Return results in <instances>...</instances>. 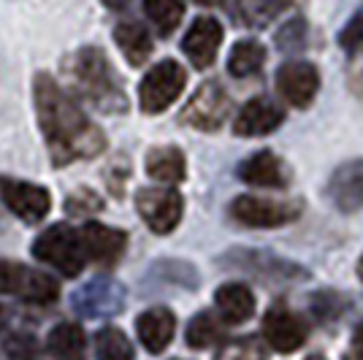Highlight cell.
Instances as JSON below:
<instances>
[{
  "label": "cell",
  "mask_w": 363,
  "mask_h": 360,
  "mask_svg": "<svg viewBox=\"0 0 363 360\" xmlns=\"http://www.w3.org/2000/svg\"><path fill=\"white\" fill-rule=\"evenodd\" d=\"M184 81H187V74H184V68H182L179 62H157L150 74L144 76V81H141V90H138L141 108L147 114H157V111L168 108L182 95Z\"/></svg>",
  "instance_id": "obj_4"
},
{
  "label": "cell",
  "mask_w": 363,
  "mask_h": 360,
  "mask_svg": "<svg viewBox=\"0 0 363 360\" xmlns=\"http://www.w3.org/2000/svg\"><path fill=\"white\" fill-rule=\"evenodd\" d=\"M228 263L239 266L244 271H255L263 279H296V276H306V271L290 260H282L269 252H257V249H233L228 252Z\"/></svg>",
  "instance_id": "obj_16"
},
{
  "label": "cell",
  "mask_w": 363,
  "mask_h": 360,
  "mask_svg": "<svg viewBox=\"0 0 363 360\" xmlns=\"http://www.w3.org/2000/svg\"><path fill=\"white\" fill-rule=\"evenodd\" d=\"M114 38H117L122 55L128 57L130 65H144L147 57L152 55L150 33L144 30V25H138V22H122V25H117Z\"/></svg>",
  "instance_id": "obj_23"
},
{
  "label": "cell",
  "mask_w": 363,
  "mask_h": 360,
  "mask_svg": "<svg viewBox=\"0 0 363 360\" xmlns=\"http://www.w3.org/2000/svg\"><path fill=\"white\" fill-rule=\"evenodd\" d=\"M84 330L74 322L55 325L46 339V349L55 360H84Z\"/></svg>",
  "instance_id": "obj_21"
},
{
  "label": "cell",
  "mask_w": 363,
  "mask_h": 360,
  "mask_svg": "<svg viewBox=\"0 0 363 360\" xmlns=\"http://www.w3.org/2000/svg\"><path fill=\"white\" fill-rule=\"evenodd\" d=\"M6 309H3V306H0V330H3V325H6Z\"/></svg>",
  "instance_id": "obj_35"
},
{
  "label": "cell",
  "mask_w": 363,
  "mask_h": 360,
  "mask_svg": "<svg viewBox=\"0 0 363 360\" xmlns=\"http://www.w3.org/2000/svg\"><path fill=\"white\" fill-rule=\"evenodd\" d=\"M0 198L25 223H41L52 209V198L44 187L9 176H0Z\"/></svg>",
  "instance_id": "obj_10"
},
{
  "label": "cell",
  "mask_w": 363,
  "mask_h": 360,
  "mask_svg": "<svg viewBox=\"0 0 363 360\" xmlns=\"http://www.w3.org/2000/svg\"><path fill=\"white\" fill-rule=\"evenodd\" d=\"M196 3H203V6H206V3H214V0H196Z\"/></svg>",
  "instance_id": "obj_38"
},
{
  "label": "cell",
  "mask_w": 363,
  "mask_h": 360,
  "mask_svg": "<svg viewBox=\"0 0 363 360\" xmlns=\"http://www.w3.org/2000/svg\"><path fill=\"white\" fill-rule=\"evenodd\" d=\"M325 193L333 206L345 214L363 209V160H350L339 165L333 171Z\"/></svg>",
  "instance_id": "obj_13"
},
{
  "label": "cell",
  "mask_w": 363,
  "mask_h": 360,
  "mask_svg": "<svg viewBox=\"0 0 363 360\" xmlns=\"http://www.w3.org/2000/svg\"><path fill=\"white\" fill-rule=\"evenodd\" d=\"M82 241H84L87 257H92L98 266H114L125 252L128 236L122 230H114L101 223H87L82 227Z\"/></svg>",
  "instance_id": "obj_17"
},
{
  "label": "cell",
  "mask_w": 363,
  "mask_h": 360,
  "mask_svg": "<svg viewBox=\"0 0 363 360\" xmlns=\"http://www.w3.org/2000/svg\"><path fill=\"white\" fill-rule=\"evenodd\" d=\"M136 330H138V339L141 344L147 347V352L157 355L163 352L171 339H174V330H177V320L174 315L163 309V306H155V309H147L144 315L136 320Z\"/></svg>",
  "instance_id": "obj_19"
},
{
  "label": "cell",
  "mask_w": 363,
  "mask_h": 360,
  "mask_svg": "<svg viewBox=\"0 0 363 360\" xmlns=\"http://www.w3.org/2000/svg\"><path fill=\"white\" fill-rule=\"evenodd\" d=\"M214 303H217L220 317L230 325L247 322L250 317L255 315V296L242 282H228V285L220 287L217 296H214Z\"/></svg>",
  "instance_id": "obj_20"
},
{
  "label": "cell",
  "mask_w": 363,
  "mask_h": 360,
  "mask_svg": "<svg viewBox=\"0 0 363 360\" xmlns=\"http://www.w3.org/2000/svg\"><path fill=\"white\" fill-rule=\"evenodd\" d=\"M104 3H106L108 9H122V6H128L130 0H104Z\"/></svg>",
  "instance_id": "obj_34"
},
{
  "label": "cell",
  "mask_w": 363,
  "mask_h": 360,
  "mask_svg": "<svg viewBox=\"0 0 363 360\" xmlns=\"http://www.w3.org/2000/svg\"><path fill=\"white\" fill-rule=\"evenodd\" d=\"M71 306H74L76 315L90 317V320L114 317L125 309V287L108 276H98V279H92L76 290Z\"/></svg>",
  "instance_id": "obj_7"
},
{
  "label": "cell",
  "mask_w": 363,
  "mask_h": 360,
  "mask_svg": "<svg viewBox=\"0 0 363 360\" xmlns=\"http://www.w3.org/2000/svg\"><path fill=\"white\" fill-rule=\"evenodd\" d=\"M35 108L55 165L95 157L104 152L106 147L104 133L60 90V84L52 81V76L41 74L35 79Z\"/></svg>",
  "instance_id": "obj_1"
},
{
  "label": "cell",
  "mask_w": 363,
  "mask_h": 360,
  "mask_svg": "<svg viewBox=\"0 0 363 360\" xmlns=\"http://www.w3.org/2000/svg\"><path fill=\"white\" fill-rule=\"evenodd\" d=\"M6 293H14L28 303H55V298L60 296V287L52 276H46L41 271L0 260V296Z\"/></svg>",
  "instance_id": "obj_5"
},
{
  "label": "cell",
  "mask_w": 363,
  "mask_h": 360,
  "mask_svg": "<svg viewBox=\"0 0 363 360\" xmlns=\"http://www.w3.org/2000/svg\"><path fill=\"white\" fill-rule=\"evenodd\" d=\"M220 41H223V25L212 16H198L184 35L182 49L196 68H209L217 57Z\"/></svg>",
  "instance_id": "obj_14"
},
{
  "label": "cell",
  "mask_w": 363,
  "mask_h": 360,
  "mask_svg": "<svg viewBox=\"0 0 363 360\" xmlns=\"http://www.w3.org/2000/svg\"><path fill=\"white\" fill-rule=\"evenodd\" d=\"M228 111H230L228 92L217 81H203L182 108L179 120L196 130H217L228 120Z\"/></svg>",
  "instance_id": "obj_6"
},
{
  "label": "cell",
  "mask_w": 363,
  "mask_h": 360,
  "mask_svg": "<svg viewBox=\"0 0 363 360\" xmlns=\"http://www.w3.org/2000/svg\"><path fill=\"white\" fill-rule=\"evenodd\" d=\"M184 339H187V344L193 347V349H206V347L217 344L223 339V325L214 320V315L201 312V315H196L190 320Z\"/></svg>",
  "instance_id": "obj_28"
},
{
  "label": "cell",
  "mask_w": 363,
  "mask_h": 360,
  "mask_svg": "<svg viewBox=\"0 0 363 360\" xmlns=\"http://www.w3.org/2000/svg\"><path fill=\"white\" fill-rule=\"evenodd\" d=\"M266 62V49L257 41H239L228 55V74L236 79H247V76L257 74Z\"/></svg>",
  "instance_id": "obj_24"
},
{
  "label": "cell",
  "mask_w": 363,
  "mask_h": 360,
  "mask_svg": "<svg viewBox=\"0 0 363 360\" xmlns=\"http://www.w3.org/2000/svg\"><path fill=\"white\" fill-rule=\"evenodd\" d=\"M65 74L74 79L76 90L101 111H125L128 98L120 87V76L111 71L106 55L101 49H82L65 65Z\"/></svg>",
  "instance_id": "obj_2"
},
{
  "label": "cell",
  "mask_w": 363,
  "mask_h": 360,
  "mask_svg": "<svg viewBox=\"0 0 363 360\" xmlns=\"http://www.w3.org/2000/svg\"><path fill=\"white\" fill-rule=\"evenodd\" d=\"M144 11L160 35H171L184 16V3L182 0H144Z\"/></svg>",
  "instance_id": "obj_26"
},
{
  "label": "cell",
  "mask_w": 363,
  "mask_h": 360,
  "mask_svg": "<svg viewBox=\"0 0 363 360\" xmlns=\"http://www.w3.org/2000/svg\"><path fill=\"white\" fill-rule=\"evenodd\" d=\"M263 336L274 352H296L306 342V325L301 317H296L285 303H274L263 317Z\"/></svg>",
  "instance_id": "obj_11"
},
{
  "label": "cell",
  "mask_w": 363,
  "mask_h": 360,
  "mask_svg": "<svg viewBox=\"0 0 363 360\" xmlns=\"http://www.w3.org/2000/svg\"><path fill=\"white\" fill-rule=\"evenodd\" d=\"M65 209L71 214H90V211L101 209V198L90 193V190H79L65 201Z\"/></svg>",
  "instance_id": "obj_32"
},
{
  "label": "cell",
  "mask_w": 363,
  "mask_h": 360,
  "mask_svg": "<svg viewBox=\"0 0 363 360\" xmlns=\"http://www.w3.org/2000/svg\"><path fill=\"white\" fill-rule=\"evenodd\" d=\"M282 9H285L282 0H236L233 3V14L247 28H266Z\"/></svg>",
  "instance_id": "obj_25"
},
{
  "label": "cell",
  "mask_w": 363,
  "mask_h": 360,
  "mask_svg": "<svg viewBox=\"0 0 363 360\" xmlns=\"http://www.w3.org/2000/svg\"><path fill=\"white\" fill-rule=\"evenodd\" d=\"M277 90L296 108H306L320 90V74L312 62H285L277 71Z\"/></svg>",
  "instance_id": "obj_12"
},
{
  "label": "cell",
  "mask_w": 363,
  "mask_h": 360,
  "mask_svg": "<svg viewBox=\"0 0 363 360\" xmlns=\"http://www.w3.org/2000/svg\"><path fill=\"white\" fill-rule=\"evenodd\" d=\"M33 257H38L41 263L57 269L62 276H79L84 269V241L82 233H76L71 225H52L49 230H44L35 244H33Z\"/></svg>",
  "instance_id": "obj_3"
},
{
  "label": "cell",
  "mask_w": 363,
  "mask_h": 360,
  "mask_svg": "<svg viewBox=\"0 0 363 360\" xmlns=\"http://www.w3.org/2000/svg\"><path fill=\"white\" fill-rule=\"evenodd\" d=\"M214 360H266V349L257 339H236L228 342Z\"/></svg>",
  "instance_id": "obj_29"
},
{
  "label": "cell",
  "mask_w": 363,
  "mask_h": 360,
  "mask_svg": "<svg viewBox=\"0 0 363 360\" xmlns=\"http://www.w3.org/2000/svg\"><path fill=\"white\" fill-rule=\"evenodd\" d=\"M306 360H325V358H323V355H309Z\"/></svg>",
  "instance_id": "obj_37"
},
{
  "label": "cell",
  "mask_w": 363,
  "mask_h": 360,
  "mask_svg": "<svg viewBox=\"0 0 363 360\" xmlns=\"http://www.w3.org/2000/svg\"><path fill=\"white\" fill-rule=\"evenodd\" d=\"M355 271H358V276L363 279V255H361V260H358V266H355Z\"/></svg>",
  "instance_id": "obj_36"
},
{
  "label": "cell",
  "mask_w": 363,
  "mask_h": 360,
  "mask_svg": "<svg viewBox=\"0 0 363 360\" xmlns=\"http://www.w3.org/2000/svg\"><path fill=\"white\" fill-rule=\"evenodd\" d=\"M345 360H363V322L352 333V347H350V352L345 355Z\"/></svg>",
  "instance_id": "obj_33"
},
{
  "label": "cell",
  "mask_w": 363,
  "mask_h": 360,
  "mask_svg": "<svg viewBox=\"0 0 363 360\" xmlns=\"http://www.w3.org/2000/svg\"><path fill=\"white\" fill-rule=\"evenodd\" d=\"M339 46L345 52H350V55L358 52L363 46V6L350 16V22L342 28V33H339Z\"/></svg>",
  "instance_id": "obj_31"
},
{
  "label": "cell",
  "mask_w": 363,
  "mask_h": 360,
  "mask_svg": "<svg viewBox=\"0 0 363 360\" xmlns=\"http://www.w3.org/2000/svg\"><path fill=\"white\" fill-rule=\"evenodd\" d=\"M147 174L155 181L177 184L184 179V154L177 147H160L147 154Z\"/></svg>",
  "instance_id": "obj_22"
},
{
  "label": "cell",
  "mask_w": 363,
  "mask_h": 360,
  "mask_svg": "<svg viewBox=\"0 0 363 360\" xmlns=\"http://www.w3.org/2000/svg\"><path fill=\"white\" fill-rule=\"evenodd\" d=\"M230 217L247 227H282L298 220V206L282 203V201L239 196L230 203Z\"/></svg>",
  "instance_id": "obj_8"
},
{
  "label": "cell",
  "mask_w": 363,
  "mask_h": 360,
  "mask_svg": "<svg viewBox=\"0 0 363 360\" xmlns=\"http://www.w3.org/2000/svg\"><path fill=\"white\" fill-rule=\"evenodd\" d=\"M239 179L255 187H288L290 171L274 152H255L239 165Z\"/></svg>",
  "instance_id": "obj_18"
},
{
  "label": "cell",
  "mask_w": 363,
  "mask_h": 360,
  "mask_svg": "<svg viewBox=\"0 0 363 360\" xmlns=\"http://www.w3.org/2000/svg\"><path fill=\"white\" fill-rule=\"evenodd\" d=\"M136 209L141 214V220L155 230V233H171L179 225L182 220V196L177 190H138L136 196Z\"/></svg>",
  "instance_id": "obj_9"
},
{
  "label": "cell",
  "mask_w": 363,
  "mask_h": 360,
  "mask_svg": "<svg viewBox=\"0 0 363 360\" xmlns=\"http://www.w3.org/2000/svg\"><path fill=\"white\" fill-rule=\"evenodd\" d=\"M277 46L282 52H298L306 46V22L303 19H290L282 30L277 33Z\"/></svg>",
  "instance_id": "obj_30"
},
{
  "label": "cell",
  "mask_w": 363,
  "mask_h": 360,
  "mask_svg": "<svg viewBox=\"0 0 363 360\" xmlns=\"http://www.w3.org/2000/svg\"><path fill=\"white\" fill-rule=\"evenodd\" d=\"M95 355L98 360H133V344L120 328H104L95 336Z\"/></svg>",
  "instance_id": "obj_27"
},
{
  "label": "cell",
  "mask_w": 363,
  "mask_h": 360,
  "mask_svg": "<svg viewBox=\"0 0 363 360\" xmlns=\"http://www.w3.org/2000/svg\"><path fill=\"white\" fill-rule=\"evenodd\" d=\"M285 120V111L269 98H252L250 103H244L239 117L233 122V133L244 138H257V135L274 133Z\"/></svg>",
  "instance_id": "obj_15"
}]
</instances>
